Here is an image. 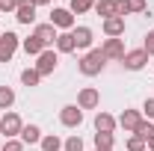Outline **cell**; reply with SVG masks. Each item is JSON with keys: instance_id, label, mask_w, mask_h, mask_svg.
I'll list each match as a JSON object with an SVG mask.
<instances>
[{"instance_id": "1", "label": "cell", "mask_w": 154, "mask_h": 151, "mask_svg": "<svg viewBox=\"0 0 154 151\" xmlns=\"http://www.w3.org/2000/svg\"><path fill=\"white\" fill-rule=\"evenodd\" d=\"M104 65H107V57H104V51H101V48L89 51L86 57L80 59V71H83L86 77H95V74H101V71H104Z\"/></svg>"}, {"instance_id": "2", "label": "cell", "mask_w": 154, "mask_h": 151, "mask_svg": "<svg viewBox=\"0 0 154 151\" xmlns=\"http://www.w3.org/2000/svg\"><path fill=\"white\" fill-rule=\"evenodd\" d=\"M21 131H24L21 116H18V113H3V119H0V136L15 139V136H21Z\"/></svg>"}, {"instance_id": "3", "label": "cell", "mask_w": 154, "mask_h": 151, "mask_svg": "<svg viewBox=\"0 0 154 151\" xmlns=\"http://www.w3.org/2000/svg\"><path fill=\"white\" fill-rule=\"evenodd\" d=\"M21 39L12 33V30H6L3 36H0V62H9V59L15 57V51H18Z\"/></svg>"}, {"instance_id": "4", "label": "cell", "mask_w": 154, "mask_h": 151, "mask_svg": "<svg viewBox=\"0 0 154 151\" xmlns=\"http://www.w3.org/2000/svg\"><path fill=\"white\" fill-rule=\"evenodd\" d=\"M57 51H54V48H48V51H42V54H38L36 57V71L42 77H48V74H54V68H57Z\"/></svg>"}, {"instance_id": "5", "label": "cell", "mask_w": 154, "mask_h": 151, "mask_svg": "<svg viewBox=\"0 0 154 151\" xmlns=\"http://www.w3.org/2000/svg\"><path fill=\"white\" fill-rule=\"evenodd\" d=\"M51 24L62 30V33H68V30H74V12L71 9H54L51 12Z\"/></svg>"}, {"instance_id": "6", "label": "cell", "mask_w": 154, "mask_h": 151, "mask_svg": "<svg viewBox=\"0 0 154 151\" xmlns=\"http://www.w3.org/2000/svg\"><path fill=\"white\" fill-rule=\"evenodd\" d=\"M59 122H62L65 128H77V125L83 122V110H80L77 104H65V107L59 110Z\"/></svg>"}, {"instance_id": "7", "label": "cell", "mask_w": 154, "mask_h": 151, "mask_svg": "<svg viewBox=\"0 0 154 151\" xmlns=\"http://www.w3.org/2000/svg\"><path fill=\"white\" fill-rule=\"evenodd\" d=\"M98 104H101V92L98 89H92V86L80 89V95H77V107L80 110H95Z\"/></svg>"}, {"instance_id": "8", "label": "cell", "mask_w": 154, "mask_h": 151, "mask_svg": "<svg viewBox=\"0 0 154 151\" xmlns=\"http://www.w3.org/2000/svg\"><path fill=\"white\" fill-rule=\"evenodd\" d=\"M122 62H125V68H131V71H139V68H145V62H148V54H145L142 48H136V51H128Z\"/></svg>"}, {"instance_id": "9", "label": "cell", "mask_w": 154, "mask_h": 151, "mask_svg": "<svg viewBox=\"0 0 154 151\" xmlns=\"http://www.w3.org/2000/svg\"><path fill=\"white\" fill-rule=\"evenodd\" d=\"M15 18H18V24H33L36 21V3L33 0H18Z\"/></svg>"}, {"instance_id": "10", "label": "cell", "mask_w": 154, "mask_h": 151, "mask_svg": "<svg viewBox=\"0 0 154 151\" xmlns=\"http://www.w3.org/2000/svg\"><path fill=\"white\" fill-rule=\"evenodd\" d=\"M101 51H104L107 59H125V42L122 39H107L101 45Z\"/></svg>"}, {"instance_id": "11", "label": "cell", "mask_w": 154, "mask_h": 151, "mask_svg": "<svg viewBox=\"0 0 154 151\" xmlns=\"http://www.w3.org/2000/svg\"><path fill=\"white\" fill-rule=\"evenodd\" d=\"M139 122H142V113H139V110H125V113L119 116V125H122L125 131H131V133L136 131Z\"/></svg>"}, {"instance_id": "12", "label": "cell", "mask_w": 154, "mask_h": 151, "mask_svg": "<svg viewBox=\"0 0 154 151\" xmlns=\"http://www.w3.org/2000/svg\"><path fill=\"white\" fill-rule=\"evenodd\" d=\"M116 125H119V119H113L110 113H98L95 116V131L98 133H113Z\"/></svg>"}, {"instance_id": "13", "label": "cell", "mask_w": 154, "mask_h": 151, "mask_svg": "<svg viewBox=\"0 0 154 151\" xmlns=\"http://www.w3.org/2000/svg\"><path fill=\"white\" fill-rule=\"evenodd\" d=\"M33 36H38L42 42H45V48H48V45H54V42H57V36H59V33H57V27H54V24L48 21V24H38Z\"/></svg>"}, {"instance_id": "14", "label": "cell", "mask_w": 154, "mask_h": 151, "mask_svg": "<svg viewBox=\"0 0 154 151\" xmlns=\"http://www.w3.org/2000/svg\"><path fill=\"white\" fill-rule=\"evenodd\" d=\"M104 33H107V39H119L122 33H125V18H107L104 21Z\"/></svg>"}, {"instance_id": "15", "label": "cell", "mask_w": 154, "mask_h": 151, "mask_svg": "<svg viewBox=\"0 0 154 151\" xmlns=\"http://www.w3.org/2000/svg\"><path fill=\"white\" fill-rule=\"evenodd\" d=\"M71 36H74V45L80 51L92 48V30H89V27H77V30H71Z\"/></svg>"}, {"instance_id": "16", "label": "cell", "mask_w": 154, "mask_h": 151, "mask_svg": "<svg viewBox=\"0 0 154 151\" xmlns=\"http://www.w3.org/2000/svg\"><path fill=\"white\" fill-rule=\"evenodd\" d=\"M21 48L27 51V57H38L42 51H48V48H45V42H42L38 36H30V39H24V42H21Z\"/></svg>"}, {"instance_id": "17", "label": "cell", "mask_w": 154, "mask_h": 151, "mask_svg": "<svg viewBox=\"0 0 154 151\" xmlns=\"http://www.w3.org/2000/svg\"><path fill=\"white\" fill-rule=\"evenodd\" d=\"M54 45H57V51H59V54H71V51H77L74 36H71V30H68V33H59Z\"/></svg>"}, {"instance_id": "18", "label": "cell", "mask_w": 154, "mask_h": 151, "mask_svg": "<svg viewBox=\"0 0 154 151\" xmlns=\"http://www.w3.org/2000/svg\"><path fill=\"white\" fill-rule=\"evenodd\" d=\"M21 142H24V145H36V142H42V131H38V125H24V131H21Z\"/></svg>"}, {"instance_id": "19", "label": "cell", "mask_w": 154, "mask_h": 151, "mask_svg": "<svg viewBox=\"0 0 154 151\" xmlns=\"http://www.w3.org/2000/svg\"><path fill=\"white\" fill-rule=\"evenodd\" d=\"M95 12L101 18H116V0H95Z\"/></svg>"}, {"instance_id": "20", "label": "cell", "mask_w": 154, "mask_h": 151, "mask_svg": "<svg viewBox=\"0 0 154 151\" xmlns=\"http://www.w3.org/2000/svg\"><path fill=\"white\" fill-rule=\"evenodd\" d=\"M134 136H139V139H145V142H148V139H151V136H154V125H151V122H148V119H142V122L136 125Z\"/></svg>"}, {"instance_id": "21", "label": "cell", "mask_w": 154, "mask_h": 151, "mask_svg": "<svg viewBox=\"0 0 154 151\" xmlns=\"http://www.w3.org/2000/svg\"><path fill=\"white\" fill-rule=\"evenodd\" d=\"M38 145H42V151H59V148H62V139L51 133V136H42V142H38Z\"/></svg>"}, {"instance_id": "22", "label": "cell", "mask_w": 154, "mask_h": 151, "mask_svg": "<svg viewBox=\"0 0 154 151\" xmlns=\"http://www.w3.org/2000/svg\"><path fill=\"white\" fill-rule=\"evenodd\" d=\"M38 80H42V74H38L36 68H24L21 71V83L24 86H38Z\"/></svg>"}, {"instance_id": "23", "label": "cell", "mask_w": 154, "mask_h": 151, "mask_svg": "<svg viewBox=\"0 0 154 151\" xmlns=\"http://www.w3.org/2000/svg\"><path fill=\"white\" fill-rule=\"evenodd\" d=\"M12 104H15V92L9 86H0V110H9Z\"/></svg>"}, {"instance_id": "24", "label": "cell", "mask_w": 154, "mask_h": 151, "mask_svg": "<svg viewBox=\"0 0 154 151\" xmlns=\"http://www.w3.org/2000/svg\"><path fill=\"white\" fill-rule=\"evenodd\" d=\"M89 9H95V0H71V12L74 15H83Z\"/></svg>"}, {"instance_id": "25", "label": "cell", "mask_w": 154, "mask_h": 151, "mask_svg": "<svg viewBox=\"0 0 154 151\" xmlns=\"http://www.w3.org/2000/svg\"><path fill=\"white\" fill-rule=\"evenodd\" d=\"M116 136L113 133H95V148H113Z\"/></svg>"}, {"instance_id": "26", "label": "cell", "mask_w": 154, "mask_h": 151, "mask_svg": "<svg viewBox=\"0 0 154 151\" xmlns=\"http://www.w3.org/2000/svg\"><path fill=\"white\" fill-rule=\"evenodd\" d=\"M62 148H65V151H83V139L74 133V136H68V139L62 142Z\"/></svg>"}, {"instance_id": "27", "label": "cell", "mask_w": 154, "mask_h": 151, "mask_svg": "<svg viewBox=\"0 0 154 151\" xmlns=\"http://www.w3.org/2000/svg\"><path fill=\"white\" fill-rule=\"evenodd\" d=\"M125 148H128V151H148V145H145V139H139V136H131Z\"/></svg>"}, {"instance_id": "28", "label": "cell", "mask_w": 154, "mask_h": 151, "mask_svg": "<svg viewBox=\"0 0 154 151\" xmlns=\"http://www.w3.org/2000/svg\"><path fill=\"white\" fill-rule=\"evenodd\" d=\"M128 9H131V15L134 12H148V3L145 0H128Z\"/></svg>"}, {"instance_id": "29", "label": "cell", "mask_w": 154, "mask_h": 151, "mask_svg": "<svg viewBox=\"0 0 154 151\" xmlns=\"http://www.w3.org/2000/svg\"><path fill=\"white\" fill-rule=\"evenodd\" d=\"M0 151H24V142H21V139H6V145Z\"/></svg>"}, {"instance_id": "30", "label": "cell", "mask_w": 154, "mask_h": 151, "mask_svg": "<svg viewBox=\"0 0 154 151\" xmlns=\"http://www.w3.org/2000/svg\"><path fill=\"white\" fill-rule=\"evenodd\" d=\"M18 9V0H0V15L3 12H15Z\"/></svg>"}, {"instance_id": "31", "label": "cell", "mask_w": 154, "mask_h": 151, "mask_svg": "<svg viewBox=\"0 0 154 151\" xmlns=\"http://www.w3.org/2000/svg\"><path fill=\"white\" fill-rule=\"evenodd\" d=\"M142 116H145L148 122H151V119H154V98H148V101L142 104Z\"/></svg>"}, {"instance_id": "32", "label": "cell", "mask_w": 154, "mask_h": 151, "mask_svg": "<svg viewBox=\"0 0 154 151\" xmlns=\"http://www.w3.org/2000/svg\"><path fill=\"white\" fill-rule=\"evenodd\" d=\"M142 51H145L148 57H154V30L148 33V36H145V45H142Z\"/></svg>"}, {"instance_id": "33", "label": "cell", "mask_w": 154, "mask_h": 151, "mask_svg": "<svg viewBox=\"0 0 154 151\" xmlns=\"http://www.w3.org/2000/svg\"><path fill=\"white\" fill-rule=\"evenodd\" d=\"M145 145H148V151H154V136L148 139V142H145Z\"/></svg>"}, {"instance_id": "34", "label": "cell", "mask_w": 154, "mask_h": 151, "mask_svg": "<svg viewBox=\"0 0 154 151\" xmlns=\"http://www.w3.org/2000/svg\"><path fill=\"white\" fill-rule=\"evenodd\" d=\"M33 3H36V6H42V3H51V0H33Z\"/></svg>"}, {"instance_id": "35", "label": "cell", "mask_w": 154, "mask_h": 151, "mask_svg": "<svg viewBox=\"0 0 154 151\" xmlns=\"http://www.w3.org/2000/svg\"><path fill=\"white\" fill-rule=\"evenodd\" d=\"M95 151H113V148H95Z\"/></svg>"}, {"instance_id": "36", "label": "cell", "mask_w": 154, "mask_h": 151, "mask_svg": "<svg viewBox=\"0 0 154 151\" xmlns=\"http://www.w3.org/2000/svg\"><path fill=\"white\" fill-rule=\"evenodd\" d=\"M0 148H3V145H0Z\"/></svg>"}]
</instances>
